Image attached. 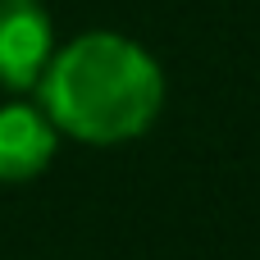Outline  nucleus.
<instances>
[{
    "mask_svg": "<svg viewBox=\"0 0 260 260\" xmlns=\"http://www.w3.org/2000/svg\"><path fill=\"white\" fill-rule=\"evenodd\" d=\"M55 55V27L41 0H0V87L32 91Z\"/></svg>",
    "mask_w": 260,
    "mask_h": 260,
    "instance_id": "obj_2",
    "label": "nucleus"
},
{
    "mask_svg": "<svg viewBox=\"0 0 260 260\" xmlns=\"http://www.w3.org/2000/svg\"><path fill=\"white\" fill-rule=\"evenodd\" d=\"M50 123L87 146L142 137L165 105V73L123 32H82L59 46L37 82Z\"/></svg>",
    "mask_w": 260,
    "mask_h": 260,
    "instance_id": "obj_1",
    "label": "nucleus"
},
{
    "mask_svg": "<svg viewBox=\"0 0 260 260\" xmlns=\"http://www.w3.org/2000/svg\"><path fill=\"white\" fill-rule=\"evenodd\" d=\"M59 146V128L41 105L14 101L0 105V183H27L37 178Z\"/></svg>",
    "mask_w": 260,
    "mask_h": 260,
    "instance_id": "obj_3",
    "label": "nucleus"
}]
</instances>
